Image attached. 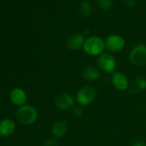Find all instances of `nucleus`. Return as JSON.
I'll return each mask as SVG.
<instances>
[{"label": "nucleus", "instance_id": "f257e3e1", "mask_svg": "<svg viewBox=\"0 0 146 146\" xmlns=\"http://www.w3.org/2000/svg\"><path fill=\"white\" fill-rule=\"evenodd\" d=\"M16 118L17 121L22 125H32L38 118V111L33 106H21L16 112Z\"/></svg>", "mask_w": 146, "mask_h": 146}, {"label": "nucleus", "instance_id": "f03ea898", "mask_svg": "<svg viewBox=\"0 0 146 146\" xmlns=\"http://www.w3.org/2000/svg\"><path fill=\"white\" fill-rule=\"evenodd\" d=\"M84 50L87 54L92 56H100L105 49V43L99 36H93L88 37L85 41Z\"/></svg>", "mask_w": 146, "mask_h": 146}, {"label": "nucleus", "instance_id": "7ed1b4c3", "mask_svg": "<svg viewBox=\"0 0 146 146\" xmlns=\"http://www.w3.org/2000/svg\"><path fill=\"white\" fill-rule=\"evenodd\" d=\"M96 95L97 91L94 87L91 86H85L77 92L76 98L80 105L86 106L94 102L96 98Z\"/></svg>", "mask_w": 146, "mask_h": 146}, {"label": "nucleus", "instance_id": "20e7f679", "mask_svg": "<svg viewBox=\"0 0 146 146\" xmlns=\"http://www.w3.org/2000/svg\"><path fill=\"white\" fill-rule=\"evenodd\" d=\"M130 61L137 66L146 64V45L140 44L135 46L130 52Z\"/></svg>", "mask_w": 146, "mask_h": 146}, {"label": "nucleus", "instance_id": "39448f33", "mask_svg": "<svg viewBox=\"0 0 146 146\" xmlns=\"http://www.w3.org/2000/svg\"><path fill=\"white\" fill-rule=\"evenodd\" d=\"M105 48L113 53L121 51L125 46V41L122 36L116 34L110 35L106 38Z\"/></svg>", "mask_w": 146, "mask_h": 146}, {"label": "nucleus", "instance_id": "423d86ee", "mask_svg": "<svg viewBox=\"0 0 146 146\" xmlns=\"http://www.w3.org/2000/svg\"><path fill=\"white\" fill-rule=\"evenodd\" d=\"M99 68L105 73H114L116 66V62L114 57L109 53H103L98 59Z\"/></svg>", "mask_w": 146, "mask_h": 146}, {"label": "nucleus", "instance_id": "0eeeda50", "mask_svg": "<svg viewBox=\"0 0 146 146\" xmlns=\"http://www.w3.org/2000/svg\"><path fill=\"white\" fill-rule=\"evenodd\" d=\"M54 104L58 109L64 111L73 108L75 104V100L71 94H61L55 98Z\"/></svg>", "mask_w": 146, "mask_h": 146}, {"label": "nucleus", "instance_id": "6e6552de", "mask_svg": "<svg viewBox=\"0 0 146 146\" xmlns=\"http://www.w3.org/2000/svg\"><path fill=\"white\" fill-rule=\"evenodd\" d=\"M111 81L114 86L120 91H125L129 88V81L128 78L121 72H114Z\"/></svg>", "mask_w": 146, "mask_h": 146}, {"label": "nucleus", "instance_id": "1a4fd4ad", "mask_svg": "<svg viewBox=\"0 0 146 146\" xmlns=\"http://www.w3.org/2000/svg\"><path fill=\"white\" fill-rule=\"evenodd\" d=\"M10 100L14 105L18 106H24L27 101V93L21 88H14L10 94Z\"/></svg>", "mask_w": 146, "mask_h": 146}, {"label": "nucleus", "instance_id": "9d476101", "mask_svg": "<svg viewBox=\"0 0 146 146\" xmlns=\"http://www.w3.org/2000/svg\"><path fill=\"white\" fill-rule=\"evenodd\" d=\"M85 38L81 34H74L68 37L67 40V46L72 51H77L84 47Z\"/></svg>", "mask_w": 146, "mask_h": 146}, {"label": "nucleus", "instance_id": "9b49d317", "mask_svg": "<svg viewBox=\"0 0 146 146\" xmlns=\"http://www.w3.org/2000/svg\"><path fill=\"white\" fill-rule=\"evenodd\" d=\"M16 129V125L11 120L5 118L0 121V135L1 137L11 135Z\"/></svg>", "mask_w": 146, "mask_h": 146}, {"label": "nucleus", "instance_id": "f8f14e48", "mask_svg": "<svg viewBox=\"0 0 146 146\" xmlns=\"http://www.w3.org/2000/svg\"><path fill=\"white\" fill-rule=\"evenodd\" d=\"M82 76L88 81H98L101 78V72L96 67L88 66L83 70Z\"/></svg>", "mask_w": 146, "mask_h": 146}, {"label": "nucleus", "instance_id": "ddd939ff", "mask_svg": "<svg viewBox=\"0 0 146 146\" xmlns=\"http://www.w3.org/2000/svg\"><path fill=\"white\" fill-rule=\"evenodd\" d=\"M68 131V125L64 121H58L53 124L51 127V133L55 138L63 137Z\"/></svg>", "mask_w": 146, "mask_h": 146}, {"label": "nucleus", "instance_id": "4468645a", "mask_svg": "<svg viewBox=\"0 0 146 146\" xmlns=\"http://www.w3.org/2000/svg\"><path fill=\"white\" fill-rule=\"evenodd\" d=\"M146 89V78L144 77H138L131 84L130 91L133 94H138Z\"/></svg>", "mask_w": 146, "mask_h": 146}, {"label": "nucleus", "instance_id": "2eb2a0df", "mask_svg": "<svg viewBox=\"0 0 146 146\" xmlns=\"http://www.w3.org/2000/svg\"><path fill=\"white\" fill-rule=\"evenodd\" d=\"M79 12L83 17H85V18L89 17L92 14L91 4L90 3L86 2V1L83 2L79 7Z\"/></svg>", "mask_w": 146, "mask_h": 146}, {"label": "nucleus", "instance_id": "dca6fc26", "mask_svg": "<svg viewBox=\"0 0 146 146\" xmlns=\"http://www.w3.org/2000/svg\"><path fill=\"white\" fill-rule=\"evenodd\" d=\"M98 4L103 9H109L113 5V0H98Z\"/></svg>", "mask_w": 146, "mask_h": 146}, {"label": "nucleus", "instance_id": "f3484780", "mask_svg": "<svg viewBox=\"0 0 146 146\" xmlns=\"http://www.w3.org/2000/svg\"><path fill=\"white\" fill-rule=\"evenodd\" d=\"M72 113L75 116L80 117L83 115V109L81 108V107L76 106L74 108H73Z\"/></svg>", "mask_w": 146, "mask_h": 146}, {"label": "nucleus", "instance_id": "a211bd4d", "mask_svg": "<svg viewBox=\"0 0 146 146\" xmlns=\"http://www.w3.org/2000/svg\"><path fill=\"white\" fill-rule=\"evenodd\" d=\"M44 146H58V143H57V141L55 139L49 138V139L46 141Z\"/></svg>", "mask_w": 146, "mask_h": 146}, {"label": "nucleus", "instance_id": "6ab92c4d", "mask_svg": "<svg viewBox=\"0 0 146 146\" xmlns=\"http://www.w3.org/2000/svg\"><path fill=\"white\" fill-rule=\"evenodd\" d=\"M125 4L130 7H135L136 4V0H125Z\"/></svg>", "mask_w": 146, "mask_h": 146}, {"label": "nucleus", "instance_id": "aec40b11", "mask_svg": "<svg viewBox=\"0 0 146 146\" xmlns=\"http://www.w3.org/2000/svg\"><path fill=\"white\" fill-rule=\"evenodd\" d=\"M133 146H146V143L143 141H137L133 143Z\"/></svg>", "mask_w": 146, "mask_h": 146}]
</instances>
